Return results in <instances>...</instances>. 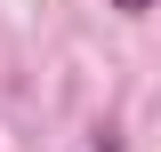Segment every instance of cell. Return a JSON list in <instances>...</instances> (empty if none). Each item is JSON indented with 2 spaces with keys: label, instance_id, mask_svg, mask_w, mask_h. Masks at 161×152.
<instances>
[{
  "label": "cell",
  "instance_id": "6da1fadb",
  "mask_svg": "<svg viewBox=\"0 0 161 152\" xmlns=\"http://www.w3.org/2000/svg\"><path fill=\"white\" fill-rule=\"evenodd\" d=\"M105 8H121V16H145V8H153V0H105Z\"/></svg>",
  "mask_w": 161,
  "mask_h": 152
}]
</instances>
